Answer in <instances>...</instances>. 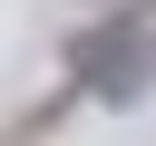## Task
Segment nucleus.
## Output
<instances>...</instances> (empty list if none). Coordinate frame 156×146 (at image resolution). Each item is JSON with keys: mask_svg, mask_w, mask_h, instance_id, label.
Here are the masks:
<instances>
[{"mask_svg": "<svg viewBox=\"0 0 156 146\" xmlns=\"http://www.w3.org/2000/svg\"><path fill=\"white\" fill-rule=\"evenodd\" d=\"M136 29H146V0H136V10H98V19L68 39V78H78V88H98V97H136V88H146Z\"/></svg>", "mask_w": 156, "mask_h": 146, "instance_id": "obj_1", "label": "nucleus"}, {"mask_svg": "<svg viewBox=\"0 0 156 146\" xmlns=\"http://www.w3.org/2000/svg\"><path fill=\"white\" fill-rule=\"evenodd\" d=\"M98 10H136V0H98Z\"/></svg>", "mask_w": 156, "mask_h": 146, "instance_id": "obj_2", "label": "nucleus"}]
</instances>
